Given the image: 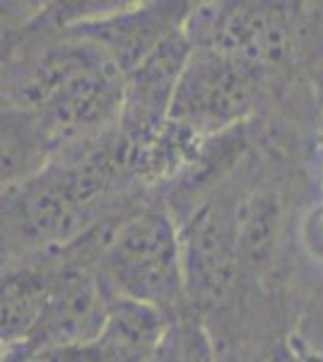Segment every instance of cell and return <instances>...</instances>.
<instances>
[{"label":"cell","mask_w":323,"mask_h":362,"mask_svg":"<svg viewBox=\"0 0 323 362\" xmlns=\"http://www.w3.org/2000/svg\"><path fill=\"white\" fill-rule=\"evenodd\" d=\"M114 293L97 273L95 266L82 261L56 264L54 283L46 295L37 329L27 343L10 350L34 353V350L78 348L95 341L109 317Z\"/></svg>","instance_id":"5b68a950"},{"label":"cell","mask_w":323,"mask_h":362,"mask_svg":"<svg viewBox=\"0 0 323 362\" xmlns=\"http://www.w3.org/2000/svg\"><path fill=\"white\" fill-rule=\"evenodd\" d=\"M186 5H143L133 10H119L114 15L82 22L73 34L102 44L114 56L123 75L133 73L152 51H157L172 34L184 29Z\"/></svg>","instance_id":"9c48e42d"},{"label":"cell","mask_w":323,"mask_h":362,"mask_svg":"<svg viewBox=\"0 0 323 362\" xmlns=\"http://www.w3.org/2000/svg\"><path fill=\"white\" fill-rule=\"evenodd\" d=\"M186 302L210 309L225 300L237 280L242 254L237 235V206L213 198L193 213L181 230Z\"/></svg>","instance_id":"8992f818"},{"label":"cell","mask_w":323,"mask_h":362,"mask_svg":"<svg viewBox=\"0 0 323 362\" xmlns=\"http://www.w3.org/2000/svg\"><path fill=\"white\" fill-rule=\"evenodd\" d=\"M266 68L210 49H191L169 124L191 133H215L234 126L254 109Z\"/></svg>","instance_id":"277c9868"},{"label":"cell","mask_w":323,"mask_h":362,"mask_svg":"<svg viewBox=\"0 0 323 362\" xmlns=\"http://www.w3.org/2000/svg\"><path fill=\"white\" fill-rule=\"evenodd\" d=\"M193 49H210L266 68L287 54V22L280 8L266 5H201L184 22Z\"/></svg>","instance_id":"52a82bcc"},{"label":"cell","mask_w":323,"mask_h":362,"mask_svg":"<svg viewBox=\"0 0 323 362\" xmlns=\"http://www.w3.org/2000/svg\"><path fill=\"white\" fill-rule=\"evenodd\" d=\"M54 273L56 264L15 268L3 276V343L8 348L27 343L37 329Z\"/></svg>","instance_id":"30bf717a"},{"label":"cell","mask_w":323,"mask_h":362,"mask_svg":"<svg viewBox=\"0 0 323 362\" xmlns=\"http://www.w3.org/2000/svg\"><path fill=\"white\" fill-rule=\"evenodd\" d=\"M191 42L179 29L160 49L126 75V99H123L121 126L131 145H145L162 131L169 121L176 85L191 56Z\"/></svg>","instance_id":"ba28073f"},{"label":"cell","mask_w":323,"mask_h":362,"mask_svg":"<svg viewBox=\"0 0 323 362\" xmlns=\"http://www.w3.org/2000/svg\"><path fill=\"white\" fill-rule=\"evenodd\" d=\"M3 95L5 107L37 116L61 143L121 124L126 75L102 44L73 34L5 68Z\"/></svg>","instance_id":"6da1fadb"},{"label":"cell","mask_w":323,"mask_h":362,"mask_svg":"<svg viewBox=\"0 0 323 362\" xmlns=\"http://www.w3.org/2000/svg\"><path fill=\"white\" fill-rule=\"evenodd\" d=\"M321 133H323V121H321Z\"/></svg>","instance_id":"4fadbf2b"},{"label":"cell","mask_w":323,"mask_h":362,"mask_svg":"<svg viewBox=\"0 0 323 362\" xmlns=\"http://www.w3.org/2000/svg\"><path fill=\"white\" fill-rule=\"evenodd\" d=\"M302 239L307 244L309 254L323 261V203L319 208H314L309 213V218L304 220Z\"/></svg>","instance_id":"7c38bea8"},{"label":"cell","mask_w":323,"mask_h":362,"mask_svg":"<svg viewBox=\"0 0 323 362\" xmlns=\"http://www.w3.org/2000/svg\"><path fill=\"white\" fill-rule=\"evenodd\" d=\"M280 206L278 198L268 191H254L237 206V235L242 261L261 264L270 256L278 237Z\"/></svg>","instance_id":"8fae6325"},{"label":"cell","mask_w":323,"mask_h":362,"mask_svg":"<svg viewBox=\"0 0 323 362\" xmlns=\"http://www.w3.org/2000/svg\"><path fill=\"white\" fill-rule=\"evenodd\" d=\"M128 148H102L75 162H49L39 174L3 191V242L8 249L51 251L87 235L97 198Z\"/></svg>","instance_id":"7a4b0ae2"},{"label":"cell","mask_w":323,"mask_h":362,"mask_svg":"<svg viewBox=\"0 0 323 362\" xmlns=\"http://www.w3.org/2000/svg\"><path fill=\"white\" fill-rule=\"evenodd\" d=\"M97 273L114 297L176 319L186 302L181 230L164 210L138 208L107 227L97 242Z\"/></svg>","instance_id":"3957f363"}]
</instances>
